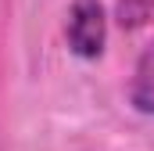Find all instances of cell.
Returning a JSON list of instances; mask_svg holds the SVG:
<instances>
[{"label":"cell","mask_w":154,"mask_h":151,"mask_svg":"<svg viewBox=\"0 0 154 151\" xmlns=\"http://www.w3.org/2000/svg\"><path fill=\"white\" fill-rule=\"evenodd\" d=\"M129 104L140 115H154V43H147L133 65L129 79Z\"/></svg>","instance_id":"7a4b0ae2"},{"label":"cell","mask_w":154,"mask_h":151,"mask_svg":"<svg viewBox=\"0 0 154 151\" xmlns=\"http://www.w3.org/2000/svg\"><path fill=\"white\" fill-rule=\"evenodd\" d=\"M147 14H151V0H122V4H118V22H122V29L143 25Z\"/></svg>","instance_id":"3957f363"},{"label":"cell","mask_w":154,"mask_h":151,"mask_svg":"<svg viewBox=\"0 0 154 151\" xmlns=\"http://www.w3.org/2000/svg\"><path fill=\"white\" fill-rule=\"evenodd\" d=\"M65 40H68V50L75 58H86V61L100 58L104 43H108L104 4L100 0H75L68 11V22H65Z\"/></svg>","instance_id":"6da1fadb"}]
</instances>
